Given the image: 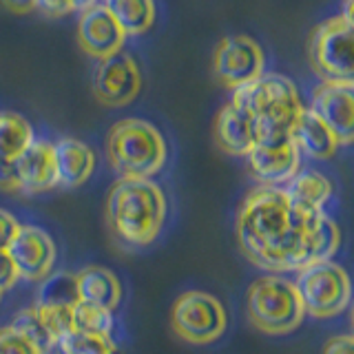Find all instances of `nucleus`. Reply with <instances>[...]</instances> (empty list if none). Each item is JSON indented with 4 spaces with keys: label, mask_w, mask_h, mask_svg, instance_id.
I'll list each match as a JSON object with an SVG mask.
<instances>
[{
    "label": "nucleus",
    "mask_w": 354,
    "mask_h": 354,
    "mask_svg": "<svg viewBox=\"0 0 354 354\" xmlns=\"http://www.w3.org/2000/svg\"><path fill=\"white\" fill-rule=\"evenodd\" d=\"M75 283L82 301L106 308L111 313H118L122 301H124V286H122L120 277L106 266H84L75 272Z\"/></svg>",
    "instance_id": "6ab92c4d"
},
{
    "label": "nucleus",
    "mask_w": 354,
    "mask_h": 354,
    "mask_svg": "<svg viewBox=\"0 0 354 354\" xmlns=\"http://www.w3.org/2000/svg\"><path fill=\"white\" fill-rule=\"evenodd\" d=\"M306 317L317 321H330L341 317L350 308L352 301V283L350 274L337 261H315L306 268L297 270V279H292Z\"/></svg>",
    "instance_id": "423d86ee"
},
{
    "label": "nucleus",
    "mask_w": 354,
    "mask_h": 354,
    "mask_svg": "<svg viewBox=\"0 0 354 354\" xmlns=\"http://www.w3.org/2000/svg\"><path fill=\"white\" fill-rule=\"evenodd\" d=\"M313 113L326 122L339 144H352L354 140V82L352 80H321L310 106Z\"/></svg>",
    "instance_id": "f8f14e48"
},
{
    "label": "nucleus",
    "mask_w": 354,
    "mask_h": 354,
    "mask_svg": "<svg viewBox=\"0 0 354 354\" xmlns=\"http://www.w3.org/2000/svg\"><path fill=\"white\" fill-rule=\"evenodd\" d=\"M232 100L252 111L257 120V142L272 144L288 140L297 118L306 109L295 82L281 73H261L257 80L232 91Z\"/></svg>",
    "instance_id": "7ed1b4c3"
},
{
    "label": "nucleus",
    "mask_w": 354,
    "mask_h": 354,
    "mask_svg": "<svg viewBox=\"0 0 354 354\" xmlns=\"http://www.w3.org/2000/svg\"><path fill=\"white\" fill-rule=\"evenodd\" d=\"M104 215L118 246L140 252L162 237L169 221V197L149 177H120L106 195Z\"/></svg>",
    "instance_id": "f03ea898"
},
{
    "label": "nucleus",
    "mask_w": 354,
    "mask_h": 354,
    "mask_svg": "<svg viewBox=\"0 0 354 354\" xmlns=\"http://www.w3.org/2000/svg\"><path fill=\"white\" fill-rule=\"evenodd\" d=\"M239 250L266 272H297L332 259L341 230L326 210L292 204L283 188L259 186L243 197L235 217Z\"/></svg>",
    "instance_id": "f257e3e1"
},
{
    "label": "nucleus",
    "mask_w": 354,
    "mask_h": 354,
    "mask_svg": "<svg viewBox=\"0 0 354 354\" xmlns=\"http://www.w3.org/2000/svg\"><path fill=\"white\" fill-rule=\"evenodd\" d=\"M3 5L9 11H16V14H29V11H36V0H3Z\"/></svg>",
    "instance_id": "473e14b6"
},
{
    "label": "nucleus",
    "mask_w": 354,
    "mask_h": 354,
    "mask_svg": "<svg viewBox=\"0 0 354 354\" xmlns=\"http://www.w3.org/2000/svg\"><path fill=\"white\" fill-rule=\"evenodd\" d=\"M20 226L22 224L16 215H11L5 208H0V248H9V243L18 235Z\"/></svg>",
    "instance_id": "c85d7f7f"
},
{
    "label": "nucleus",
    "mask_w": 354,
    "mask_h": 354,
    "mask_svg": "<svg viewBox=\"0 0 354 354\" xmlns=\"http://www.w3.org/2000/svg\"><path fill=\"white\" fill-rule=\"evenodd\" d=\"M3 295H5V292H3V290H0V304H3Z\"/></svg>",
    "instance_id": "f704fd0d"
},
{
    "label": "nucleus",
    "mask_w": 354,
    "mask_h": 354,
    "mask_svg": "<svg viewBox=\"0 0 354 354\" xmlns=\"http://www.w3.org/2000/svg\"><path fill=\"white\" fill-rule=\"evenodd\" d=\"M20 279V274H18V268H16V263L14 259H11V254L7 248H0V290L7 292L11 290Z\"/></svg>",
    "instance_id": "cd10ccee"
},
{
    "label": "nucleus",
    "mask_w": 354,
    "mask_h": 354,
    "mask_svg": "<svg viewBox=\"0 0 354 354\" xmlns=\"http://www.w3.org/2000/svg\"><path fill=\"white\" fill-rule=\"evenodd\" d=\"M9 326L14 330H18L20 335H25L29 341L36 343V346L44 354H49L55 348V341H58V337H55L53 332L49 330V326L44 324V319L40 317L36 306L25 308V310H20V313H16Z\"/></svg>",
    "instance_id": "a878e982"
},
{
    "label": "nucleus",
    "mask_w": 354,
    "mask_h": 354,
    "mask_svg": "<svg viewBox=\"0 0 354 354\" xmlns=\"http://www.w3.org/2000/svg\"><path fill=\"white\" fill-rule=\"evenodd\" d=\"M321 354H354V339L352 335H335L326 341Z\"/></svg>",
    "instance_id": "2f4dec72"
},
{
    "label": "nucleus",
    "mask_w": 354,
    "mask_h": 354,
    "mask_svg": "<svg viewBox=\"0 0 354 354\" xmlns=\"http://www.w3.org/2000/svg\"><path fill=\"white\" fill-rule=\"evenodd\" d=\"M290 138L299 153L317 162L332 160L341 147L337 136L330 131V127L326 122H321L310 109H304L301 115L297 118Z\"/></svg>",
    "instance_id": "aec40b11"
},
{
    "label": "nucleus",
    "mask_w": 354,
    "mask_h": 354,
    "mask_svg": "<svg viewBox=\"0 0 354 354\" xmlns=\"http://www.w3.org/2000/svg\"><path fill=\"white\" fill-rule=\"evenodd\" d=\"M36 11L47 18H62L69 16L73 9L71 0H36Z\"/></svg>",
    "instance_id": "c756f323"
},
{
    "label": "nucleus",
    "mask_w": 354,
    "mask_h": 354,
    "mask_svg": "<svg viewBox=\"0 0 354 354\" xmlns=\"http://www.w3.org/2000/svg\"><path fill=\"white\" fill-rule=\"evenodd\" d=\"M106 158L120 177H149L162 173L169 160V144L162 131L142 118H127L111 127Z\"/></svg>",
    "instance_id": "20e7f679"
},
{
    "label": "nucleus",
    "mask_w": 354,
    "mask_h": 354,
    "mask_svg": "<svg viewBox=\"0 0 354 354\" xmlns=\"http://www.w3.org/2000/svg\"><path fill=\"white\" fill-rule=\"evenodd\" d=\"M36 140L31 122L16 111H0V160L14 162Z\"/></svg>",
    "instance_id": "5701e85b"
},
{
    "label": "nucleus",
    "mask_w": 354,
    "mask_h": 354,
    "mask_svg": "<svg viewBox=\"0 0 354 354\" xmlns=\"http://www.w3.org/2000/svg\"><path fill=\"white\" fill-rule=\"evenodd\" d=\"M93 95L111 109L129 106L142 91V71L138 60L124 49L100 60L91 77Z\"/></svg>",
    "instance_id": "1a4fd4ad"
},
{
    "label": "nucleus",
    "mask_w": 354,
    "mask_h": 354,
    "mask_svg": "<svg viewBox=\"0 0 354 354\" xmlns=\"http://www.w3.org/2000/svg\"><path fill=\"white\" fill-rule=\"evenodd\" d=\"M173 335L191 346L217 343L228 330V313L215 295L204 290H186L171 308Z\"/></svg>",
    "instance_id": "6e6552de"
},
{
    "label": "nucleus",
    "mask_w": 354,
    "mask_h": 354,
    "mask_svg": "<svg viewBox=\"0 0 354 354\" xmlns=\"http://www.w3.org/2000/svg\"><path fill=\"white\" fill-rule=\"evenodd\" d=\"M257 120H254L252 111L237 100H230L215 118V144L232 158H246L257 144Z\"/></svg>",
    "instance_id": "dca6fc26"
},
{
    "label": "nucleus",
    "mask_w": 354,
    "mask_h": 354,
    "mask_svg": "<svg viewBox=\"0 0 354 354\" xmlns=\"http://www.w3.org/2000/svg\"><path fill=\"white\" fill-rule=\"evenodd\" d=\"M20 193L40 195L58 188V171L53 160V144L47 140H33L14 160Z\"/></svg>",
    "instance_id": "f3484780"
},
{
    "label": "nucleus",
    "mask_w": 354,
    "mask_h": 354,
    "mask_svg": "<svg viewBox=\"0 0 354 354\" xmlns=\"http://www.w3.org/2000/svg\"><path fill=\"white\" fill-rule=\"evenodd\" d=\"M354 22L350 9L315 27L308 40V60L321 80H354Z\"/></svg>",
    "instance_id": "0eeeda50"
},
{
    "label": "nucleus",
    "mask_w": 354,
    "mask_h": 354,
    "mask_svg": "<svg viewBox=\"0 0 354 354\" xmlns=\"http://www.w3.org/2000/svg\"><path fill=\"white\" fill-rule=\"evenodd\" d=\"M80 301L77 295V283L73 272H51L47 279L40 283V295L36 310L44 319V324L55 337L71 328V313L73 306Z\"/></svg>",
    "instance_id": "2eb2a0df"
},
{
    "label": "nucleus",
    "mask_w": 354,
    "mask_h": 354,
    "mask_svg": "<svg viewBox=\"0 0 354 354\" xmlns=\"http://www.w3.org/2000/svg\"><path fill=\"white\" fill-rule=\"evenodd\" d=\"M263 49L248 36H228L215 49L213 71L217 80L228 88H239L263 73Z\"/></svg>",
    "instance_id": "9d476101"
},
{
    "label": "nucleus",
    "mask_w": 354,
    "mask_h": 354,
    "mask_svg": "<svg viewBox=\"0 0 354 354\" xmlns=\"http://www.w3.org/2000/svg\"><path fill=\"white\" fill-rule=\"evenodd\" d=\"M104 5L118 20V25L124 29L127 36L147 33L158 18L155 0H106Z\"/></svg>",
    "instance_id": "4be33fe9"
},
{
    "label": "nucleus",
    "mask_w": 354,
    "mask_h": 354,
    "mask_svg": "<svg viewBox=\"0 0 354 354\" xmlns=\"http://www.w3.org/2000/svg\"><path fill=\"white\" fill-rule=\"evenodd\" d=\"M0 354H44L36 343L11 326L0 328Z\"/></svg>",
    "instance_id": "bb28decb"
},
{
    "label": "nucleus",
    "mask_w": 354,
    "mask_h": 354,
    "mask_svg": "<svg viewBox=\"0 0 354 354\" xmlns=\"http://www.w3.org/2000/svg\"><path fill=\"white\" fill-rule=\"evenodd\" d=\"M127 33L118 25L113 14L106 5H91L82 9V16L77 20V42L84 53L95 60H104L109 55L124 49Z\"/></svg>",
    "instance_id": "4468645a"
},
{
    "label": "nucleus",
    "mask_w": 354,
    "mask_h": 354,
    "mask_svg": "<svg viewBox=\"0 0 354 354\" xmlns=\"http://www.w3.org/2000/svg\"><path fill=\"white\" fill-rule=\"evenodd\" d=\"M9 254L14 259L20 279L29 283H42L58 263V246L53 237L40 226H20L18 235L9 243Z\"/></svg>",
    "instance_id": "9b49d317"
},
{
    "label": "nucleus",
    "mask_w": 354,
    "mask_h": 354,
    "mask_svg": "<svg viewBox=\"0 0 354 354\" xmlns=\"http://www.w3.org/2000/svg\"><path fill=\"white\" fill-rule=\"evenodd\" d=\"M53 160L58 171V186L77 188L91 180L95 171V153L93 149L75 138H60L53 144Z\"/></svg>",
    "instance_id": "a211bd4d"
},
{
    "label": "nucleus",
    "mask_w": 354,
    "mask_h": 354,
    "mask_svg": "<svg viewBox=\"0 0 354 354\" xmlns=\"http://www.w3.org/2000/svg\"><path fill=\"white\" fill-rule=\"evenodd\" d=\"M248 324L266 337H288L306 321L301 297L283 272L257 277L246 292Z\"/></svg>",
    "instance_id": "39448f33"
},
{
    "label": "nucleus",
    "mask_w": 354,
    "mask_h": 354,
    "mask_svg": "<svg viewBox=\"0 0 354 354\" xmlns=\"http://www.w3.org/2000/svg\"><path fill=\"white\" fill-rule=\"evenodd\" d=\"M0 191L20 193V184H18L14 162H9V160H0Z\"/></svg>",
    "instance_id": "7c9ffc66"
},
{
    "label": "nucleus",
    "mask_w": 354,
    "mask_h": 354,
    "mask_svg": "<svg viewBox=\"0 0 354 354\" xmlns=\"http://www.w3.org/2000/svg\"><path fill=\"white\" fill-rule=\"evenodd\" d=\"M71 328L82 330V332H91V335L115 337L118 321H115V313H111L106 308L93 306V304H86L80 299V301L73 306Z\"/></svg>",
    "instance_id": "393cba45"
},
{
    "label": "nucleus",
    "mask_w": 354,
    "mask_h": 354,
    "mask_svg": "<svg viewBox=\"0 0 354 354\" xmlns=\"http://www.w3.org/2000/svg\"><path fill=\"white\" fill-rule=\"evenodd\" d=\"M71 5H73L75 11H82V9H86V7L95 5V0H71Z\"/></svg>",
    "instance_id": "72a5a7b5"
},
{
    "label": "nucleus",
    "mask_w": 354,
    "mask_h": 354,
    "mask_svg": "<svg viewBox=\"0 0 354 354\" xmlns=\"http://www.w3.org/2000/svg\"><path fill=\"white\" fill-rule=\"evenodd\" d=\"M246 158H248L250 175L261 186L283 188L301 171V153L295 147L292 138L272 144L257 142Z\"/></svg>",
    "instance_id": "ddd939ff"
},
{
    "label": "nucleus",
    "mask_w": 354,
    "mask_h": 354,
    "mask_svg": "<svg viewBox=\"0 0 354 354\" xmlns=\"http://www.w3.org/2000/svg\"><path fill=\"white\" fill-rule=\"evenodd\" d=\"M55 348L60 354H120L115 337L91 335V332H82L75 328H69L58 335Z\"/></svg>",
    "instance_id": "b1692460"
},
{
    "label": "nucleus",
    "mask_w": 354,
    "mask_h": 354,
    "mask_svg": "<svg viewBox=\"0 0 354 354\" xmlns=\"http://www.w3.org/2000/svg\"><path fill=\"white\" fill-rule=\"evenodd\" d=\"M283 191L290 197L292 204L324 210L332 195H335V184L324 173L313 169H301L283 186Z\"/></svg>",
    "instance_id": "412c9836"
}]
</instances>
